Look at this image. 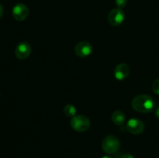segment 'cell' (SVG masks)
I'll return each mask as SVG.
<instances>
[{
	"label": "cell",
	"mask_w": 159,
	"mask_h": 158,
	"mask_svg": "<svg viewBox=\"0 0 159 158\" xmlns=\"http://www.w3.org/2000/svg\"><path fill=\"white\" fill-rule=\"evenodd\" d=\"M126 128L129 133L134 135H138L144 132L145 126H144V122L141 119L132 118L127 121Z\"/></svg>",
	"instance_id": "5b68a950"
},
{
	"label": "cell",
	"mask_w": 159,
	"mask_h": 158,
	"mask_svg": "<svg viewBox=\"0 0 159 158\" xmlns=\"http://www.w3.org/2000/svg\"><path fill=\"white\" fill-rule=\"evenodd\" d=\"M155 116L159 119V106L155 109Z\"/></svg>",
	"instance_id": "2e32d148"
},
{
	"label": "cell",
	"mask_w": 159,
	"mask_h": 158,
	"mask_svg": "<svg viewBox=\"0 0 159 158\" xmlns=\"http://www.w3.org/2000/svg\"><path fill=\"white\" fill-rule=\"evenodd\" d=\"M31 51L32 48L30 44L27 42L23 41L16 46L15 49V55L19 60H24L30 55Z\"/></svg>",
	"instance_id": "ba28073f"
},
{
	"label": "cell",
	"mask_w": 159,
	"mask_h": 158,
	"mask_svg": "<svg viewBox=\"0 0 159 158\" xmlns=\"http://www.w3.org/2000/svg\"><path fill=\"white\" fill-rule=\"evenodd\" d=\"M102 158H113V157H112V156H108V155H107V156H102Z\"/></svg>",
	"instance_id": "e0dca14e"
},
{
	"label": "cell",
	"mask_w": 159,
	"mask_h": 158,
	"mask_svg": "<svg viewBox=\"0 0 159 158\" xmlns=\"http://www.w3.org/2000/svg\"><path fill=\"white\" fill-rule=\"evenodd\" d=\"M155 102L153 98L148 94H139L132 100V108L141 113H148L153 111Z\"/></svg>",
	"instance_id": "6da1fadb"
},
{
	"label": "cell",
	"mask_w": 159,
	"mask_h": 158,
	"mask_svg": "<svg viewBox=\"0 0 159 158\" xmlns=\"http://www.w3.org/2000/svg\"><path fill=\"white\" fill-rule=\"evenodd\" d=\"M64 113L67 117L73 118L76 116V108L71 104H68L64 108Z\"/></svg>",
	"instance_id": "8fae6325"
},
{
	"label": "cell",
	"mask_w": 159,
	"mask_h": 158,
	"mask_svg": "<svg viewBox=\"0 0 159 158\" xmlns=\"http://www.w3.org/2000/svg\"><path fill=\"white\" fill-rule=\"evenodd\" d=\"M120 158H134V157L133 155L130 154V153H125V154H123Z\"/></svg>",
	"instance_id": "5bb4252c"
},
{
	"label": "cell",
	"mask_w": 159,
	"mask_h": 158,
	"mask_svg": "<svg viewBox=\"0 0 159 158\" xmlns=\"http://www.w3.org/2000/svg\"><path fill=\"white\" fill-rule=\"evenodd\" d=\"M115 4H116V7L122 9L123 8L127 6V0H115Z\"/></svg>",
	"instance_id": "7c38bea8"
},
{
	"label": "cell",
	"mask_w": 159,
	"mask_h": 158,
	"mask_svg": "<svg viewBox=\"0 0 159 158\" xmlns=\"http://www.w3.org/2000/svg\"><path fill=\"white\" fill-rule=\"evenodd\" d=\"M130 68L125 63H121L116 65L114 70V77L116 80L123 81L127 78L130 74Z\"/></svg>",
	"instance_id": "9c48e42d"
},
{
	"label": "cell",
	"mask_w": 159,
	"mask_h": 158,
	"mask_svg": "<svg viewBox=\"0 0 159 158\" xmlns=\"http://www.w3.org/2000/svg\"><path fill=\"white\" fill-rule=\"evenodd\" d=\"M120 146L119 139L113 135L106 136L102 143V150L108 154H115L119 150Z\"/></svg>",
	"instance_id": "7a4b0ae2"
},
{
	"label": "cell",
	"mask_w": 159,
	"mask_h": 158,
	"mask_svg": "<svg viewBox=\"0 0 159 158\" xmlns=\"http://www.w3.org/2000/svg\"><path fill=\"white\" fill-rule=\"evenodd\" d=\"M12 16L16 21H23L29 15V9L23 3H18L14 6L12 11Z\"/></svg>",
	"instance_id": "52a82bcc"
},
{
	"label": "cell",
	"mask_w": 159,
	"mask_h": 158,
	"mask_svg": "<svg viewBox=\"0 0 159 158\" xmlns=\"http://www.w3.org/2000/svg\"><path fill=\"white\" fill-rule=\"evenodd\" d=\"M71 126L77 132H85L89 129L90 121L85 116L79 115L71 118Z\"/></svg>",
	"instance_id": "3957f363"
},
{
	"label": "cell",
	"mask_w": 159,
	"mask_h": 158,
	"mask_svg": "<svg viewBox=\"0 0 159 158\" xmlns=\"http://www.w3.org/2000/svg\"><path fill=\"white\" fill-rule=\"evenodd\" d=\"M93 46L89 42L81 41L76 44L75 47V53L78 57H86L93 53Z\"/></svg>",
	"instance_id": "8992f818"
},
{
	"label": "cell",
	"mask_w": 159,
	"mask_h": 158,
	"mask_svg": "<svg viewBox=\"0 0 159 158\" xmlns=\"http://www.w3.org/2000/svg\"><path fill=\"white\" fill-rule=\"evenodd\" d=\"M125 20V13L119 8L112 9L108 15L109 23L113 26H119L124 23Z\"/></svg>",
	"instance_id": "277c9868"
},
{
	"label": "cell",
	"mask_w": 159,
	"mask_h": 158,
	"mask_svg": "<svg viewBox=\"0 0 159 158\" xmlns=\"http://www.w3.org/2000/svg\"><path fill=\"white\" fill-rule=\"evenodd\" d=\"M111 119L115 125L120 126V125H124V122H125L126 116L125 114L122 111H120V110H116L112 114Z\"/></svg>",
	"instance_id": "30bf717a"
},
{
	"label": "cell",
	"mask_w": 159,
	"mask_h": 158,
	"mask_svg": "<svg viewBox=\"0 0 159 158\" xmlns=\"http://www.w3.org/2000/svg\"><path fill=\"white\" fill-rule=\"evenodd\" d=\"M152 90L156 94L159 95V79H156L152 84Z\"/></svg>",
	"instance_id": "4fadbf2b"
},
{
	"label": "cell",
	"mask_w": 159,
	"mask_h": 158,
	"mask_svg": "<svg viewBox=\"0 0 159 158\" xmlns=\"http://www.w3.org/2000/svg\"><path fill=\"white\" fill-rule=\"evenodd\" d=\"M0 95H1V94H0Z\"/></svg>",
	"instance_id": "ac0fdd59"
},
{
	"label": "cell",
	"mask_w": 159,
	"mask_h": 158,
	"mask_svg": "<svg viewBox=\"0 0 159 158\" xmlns=\"http://www.w3.org/2000/svg\"><path fill=\"white\" fill-rule=\"evenodd\" d=\"M3 13H4V9H3L2 6V5L0 4V19H1L2 17Z\"/></svg>",
	"instance_id": "9a60e30c"
}]
</instances>
